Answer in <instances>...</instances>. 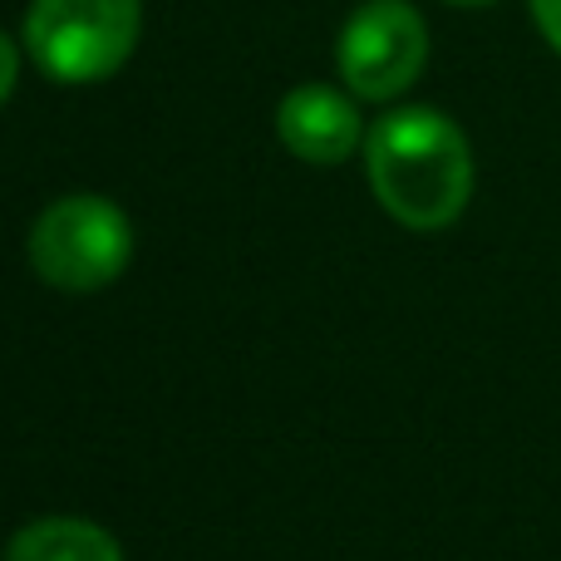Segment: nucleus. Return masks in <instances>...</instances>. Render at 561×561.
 Here are the masks:
<instances>
[{"label": "nucleus", "instance_id": "nucleus-4", "mask_svg": "<svg viewBox=\"0 0 561 561\" xmlns=\"http://www.w3.org/2000/svg\"><path fill=\"white\" fill-rule=\"evenodd\" d=\"M428 59V25L409 0H369L345 20L335 45V65L350 94L385 104L404 94Z\"/></svg>", "mask_w": 561, "mask_h": 561}, {"label": "nucleus", "instance_id": "nucleus-9", "mask_svg": "<svg viewBox=\"0 0 561 561\" xmlns=\"http://www.w3.org/2000/svg\"><path fill=\"white\" fill-rule=\"evenodd\" d=\"M448 5H493V0H448Z\"/></svg>", "mask_w": 561, "mask_h": 561}, {"label": "nucleus", "instance_id": "nucleus-6", "mask_svg": "<svg viewBox=\"0 0 561 561\" xmlns=\"http://www.w3.org/2000/svg\"><path fill=\"white\" fill-rule=\"evenodd\" d=\"M5 561H124V547L89 517H35L10 537Z\"/></svg>", "mask_w": 561, "mask_h": 561}, {"label": "nucleus", "instance_id": "nucleus-5", "mask_svg": "<svg viewBox=\"0 0 561 561\" xmlns=\"http://www.w3.org/2000/svg\"><path fill=\"white\" fill-rule=\"evenodd\" d=\"M276 134L300 163H345L359 144H365V128L359 114L340 89L330 84H300L280 99L276 108Z\"/></svg>", "mask_w": 561, "mask_h": 561}, {"label": "nucleus", "instance_id": "nucleus-3", "mask_svg": "<svg viewBox=\"0 0 561 561\" xmlns=\"http://www.w3.org/2000/svg\"><path fill=\"white\" fill-rule=\"evenodd\" d=\"M144 30V0H30L25 49L55 84L118 75Z\"/></svg>", "mask_w": 561, "mask_h": 561}, {"label": "nucleus", "instance_id": "nucleus-7", "mask_svg": "<svg viewBox=\"0 0 561 561\" xmlns=\"http://www.w3.org/2000/svg\"><path fill=\"white\" fill-rule=\"evenodd\" d=\"M15 79H20V45L0 30V104L15 94Z\"/></svg>", "mask_w": 561, "mask_h": 561}, {"label": "nucleus", "instance_id": "nucleus-8", "mask_svg": "<svg viewBox=\"0 0 561 561\" xmlns=\"http://www.w3.org/2000/svg\"><path fill=\"white\" fill-rule=\"evenodd\" d=\"M533 20L547 35V45L561 55V0H533Z\"/></svg>", "mask_w": 561, "mask_h": 561}, {"label": "nucleus", "instance_id": "nucleus-1", "mask_svg": "<svg viewBox=\"0 0 561 561\" xmlns=\"http://www.w3.org/2000/svg\"><path fill=\"white\" fill-rule=\"evenodd\" d=\"M375 203L409 232H444L473 197V148L438 108H394L365 134Z\"/></svg>", "mask_w": 561, "mask_h": 561}, {"label": "nucleus", "instance_id": "nucleus-2", "mask_svg": "<svg viewBox=\"0 0 561 561\" xmlns=\"http://www.w3.org/2000/svg\"><path fill=\"white\" fill-rule=\"evenodd\" d=\"M25 252L45 286L69 290V296H94L128 272L134 227H128L124 207L108 197L69 193L35 217Z\"/></svg>", "mask_w": 561, "mask_h": 561}]
</instances>
